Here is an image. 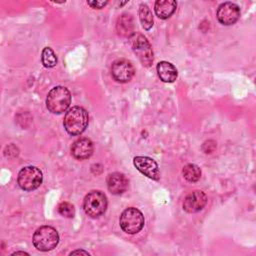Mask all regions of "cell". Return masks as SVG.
Here are the masks:
<instances>
[{"mask_svg": "<svg viewBox=\"0 0 256 256\" xmlns=\"http://www.w3.org/2000/svg\"><path fill=\"white\" fill-rule=\"evenodd\" d=\"M87 4L91 7V8H94V9H101L103 8L104 6H106L108 4V1H87Z\"/></svg>", "mask_w": 256, "mask_h": 256, "instance_id": "21", "label": "cell"}, {"mask_svg": "<svg viewBox=\"0 0 256 256\" xmlns=\"http://www.w3.org/2000/svg\"><path fill=\"white\" fill-rule=\"evenodd\" d=\"M107 197L99 190H92L86 194L83 201V209L91 218H98L103 215L107 209Z\"/></svg>", "mask_w": 256, "mask_h": 256, "instance_id": "5", "label": "cell"}, {"mask_svg": "<svg viewBox=\"0 0 256 256\" xmlns=\"http://www.w3.org/2000/svg\"><path fill=\"white\" fill-rule=\"evenodd\" d=\"M133 51L140 60L141 64L145 67H150L153 63V50L147 38L141 34L133 41Z\"/></svg>", "mask_w": 256, "mask_h": 256, "instance_id": "7", "label": "cell"}, {"mask_svg": "<svg viewBox=\"0 0 256 256\" xmlns=\"http://www.w3.org/2000/svg\"><path fill=\"white\" fill-rule=\"evenodd\" d=\"M216 16L221 24L226 26L233 25L240 17V8L233 2H224L219 5Z\"/></svg>", "mask_w": 256, "mask_h": 256, "instance_id": "9", "label": "cell"}, {"mask_svg": "<svg viewBox=\"0 0 256 256\" xmlns=\"http://www.w3.org/2000/svg\"><path fill=\"white\" fill-rule=\"evenodd\" d=\"M135 69L130 61L126 59H118L112 63L111 75L113 79L120 83L129 82L134 76Z\"/></svg>", "mask_w": 256, "mask_h": 256, "instance_id": "8", "label": "cell"}, {"mask_svg": "<svg viewBox=\"0 0 256 256\" xmlns=\"http://www.w3.org/2000/svg\"><path fill=\"white\" fill-rule=\"evenodd\" d=\"M12 255H29L27 252H23V251H16L14 253H12Z\"/></svg>", "mask_w": 256, "mask_h": 256, "instance_id": "23", "label": "cell"}, {"mask_svg": "<svg viewBox=\"0 0 256 256\" xmlns=\"http://www.w3.org/2000/svg\"><path fill=\"white\" fill-rule=\"evenodd\" d=\"M88 122V112L81 106H73L66 112L63 125L69 135L77 136L86 130Z\"/></svg>", "mask_w": 256, "mask_h": 256, "instance_id": "1", "label": "cell"}, {"mask_svg": "<svg viewBox=\"0 0 256 256\" xmlns=\"http://www.w3.org/2000/svg\"><path fill=\"white\" fill-rule=\"evenodd\" d=\"M93 150L94 147L92 141L85 137L74 141L71 146V154L77 160L88 159L93 154Z\"/></svg>", "mask_w": 256, "mask_h": 256, "instance_id": "12", "label": "cell"}, {"mask_svg": "<svg viewBox=\"0 0 256 256\" xmlns=\"http://www.w3.org/2000/svg\"><path fill=\"white\" fill-rule=\"evenodd\" d=\"M157 74L161 81L165 83H172L177 79L178 71L176 67L167 61H161L156 67Z\"/></svg>", "mask_w": 256, "mask_h": 256, "instance_id": "14", "label": "cell"}, {"mask_svg": "<svg viewBox=\"0 0 256 256\" xmlns=\"http://www.w3.org/2000/svg\"><path fill=\"white\" fill-rule=\"evenodd\" d=\"M182 174L188 182H197L201 177V169L196 164H187L183 167Z\"/></svg>", "mask_w": 256, "mask_h": 256, "instance_id": "18", "label": "cell"}, {"mask_svg": "<svg viewBox=\"0 0 256 256\" xmlns=\"http://www.w3.org/2000/svg\"><path fill=\"white\" fill-rule=\"evenodd\" d=\"M116 30L118 34L125 38H130L134 35V21L131 15L129 14H122L116 23Z\"/></svg>", "mask_w": 256, "mask_h": 256, "instance_id": "15", "label": "cell"}, {"mask_svg": "<svg viewBox=\"0 0 256 256\" xmlns=\"http://www.w3.org/2000/svg\"><path fill=\"white\" fill-rule=\"evenodd\" d=\"M43 180L41 170L35 166H26L22 168L17 176V183L24 191H32L37 189Z\"/></svg>", "mask_w": 256, "mask_h": 256, "instance_id": "6", "label": "cell"}, {"mask_svg": "<svg viewBox=\"0 0 256 256\" xmlns=\"http://www.w3.org/2000/svg\"><path fill=\"white\" fill-rule=\"evenodd\" d=\"M71 104V93L64 86L53 87L46 98L47 109L53 114H61Z\"/></svg>", "mask_w": 256, "mask_h": 256, "instance_id": "2", "label": "cell"}, {"mask_svg": "<svg viewBox=\"0 0 256 256\" xmlns=\"http://www.w3.org/2000/svg\"><path fill=\"white\" fill-rule=\"evenodd\" d=\"M57 56L50 47H45L42 50L41 54V62L44 67L52 68L57 64Z\"/></svg>", "mask_w": 256, "mask_h": 256, "instance_id": "19", "label": "cell"}, {"mask_svg": "<svg viewBox=\"0 0 256 256\" xmlns=\"http://www.w3.org/2000/svg\"><path fill=\"white\" fill-rule=\"evenodd\" d=\"M108 190L114 195L123 194L128 188V179L123 173L113 172L107 176L106 179Z\"/></svg>", "mask_w": 256, "mask_h": 256, "instance_id": "13", "label": "cell"}, {"mask_svg": "<svg viewBox=\"0 0 256 256\" xmlns=\"http://www.w3.org/2000/svg\"><path fill=\"white\" fill-rule=\"evenodd\" d=\"M75 254H84V255H90L89 252L85 251V250H74L72 252H70V255H75Z\"/></svg>", "mask_w": 256, "mask_h": 256, "instance_id": "22", "label": "cell"}, {"mask_svg": "<svg viewBox=\"0 0 256 256\" xmlns=\"http://www.w3.org/2000/svg\"><path fill=\"white\" fill-rule=\"evenodd\" d=\"M145 220L142 212L135 207L126 208L120 215L119 224L121 229L127 234H136L144 226Z\"/></svg>", "mask_w": 256, "mask_h": 256, "instance_id": "4", "label": "cell"}, {"mask_svg": "<svg viewBox=\"0 0 256 256\" xmlns=\"http://www.w3.org/2000/svg\"><path fill=\"white\" fill-rule=\"evenodd\" d=\"M139 20L144 30H150L153 26V15L150 8L146 4H140L138 9Z\"/></svg>", "mask_w": 256, "mask_h": 256, "instance_id": "17", "label": "cell"}, {"mask_svg": "<svg viewBox=\"0 0 256 256\" xmlns=\"http://www.w3.org/2000/svg\"><path fill=\"white\" fill-rule=\"evenodd\" d=\"M133 164L138 171L148 178L156 181L160 179L159 167L154 159L148 156H136L133 159Z\"/></svg>", "mask_w": 256, "mask_h": 256, "instance_id": "10", "label": "cell"}, {"mask_svg": "<svg viewBox=\"0 0 256 256\" xmlns=\"http://www.w3.org/2000/svg\"><path fill=\"white\" fill-rule=\"evenodd\" d=\"M207 196L201 190H195L190 192L183 201V209L188 213H196L202 210L207 204Z\"/></svg>", "mask_w": 256, "mask_h": 256, "instance_id": "11", "label": "cell"}, {"mask_svg": "<svg viewBox=\"0 0 256 256\" xmlns=\"http://www.w3.org/2000/svg\"><path fill=\"white\" fill-rule=\"evenodd\" d=\"M33 245L39 251H50L59 243V234L51 226L44 225L39 227L33 234Z\"/></svg>", "mask_w": 256, "mask_h": 256, "instance_id": "3", "label": "cell"}, {"mask_svg": "<svg viewBox=\"0 0 256 256\" xmlns=\"http://www.w3.org/2000/svg\"><path fill=\"white\" fill-rule=\"evenodd\" d=\"M177 8V3L174 0H158L155 2L154 10L157 17L160 19L170 18Z\"/></svg>", "mask_w": 256, "mask_h": 256, "instance_id": "16", "label": "cell"}, {"mask_svg": "<svg viewBox=\"0 0 256 256\" xmlns=\"http://www.w3.org/2000/svg\"><path fill=\"white\" fill-rule=\"evenodd\" d=\"M58 212L66 218H72L75 214L74 206L69 202H61L58 205Z\"/></svg>", "mask_w": 256, "mask_h": 256, "instance_id": "20", "label": "cell"}]
</instances>
